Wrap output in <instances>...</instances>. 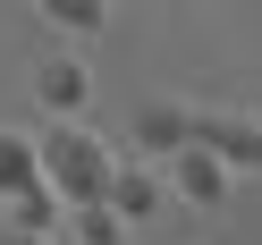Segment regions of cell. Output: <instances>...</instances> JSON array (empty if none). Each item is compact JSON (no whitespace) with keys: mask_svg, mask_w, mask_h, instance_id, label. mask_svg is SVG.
Instances as JSON below:
<instances>
[{"mask_svg":"<svg viewBox=\"0 0 262 245\" xmlns=\"http://www.w3.org/2000/svg\"><path fill=\"white\" fill-rule=\"evenodd\" d=\"M34 152H42V186H51L59 203H93V194L110 186V169H119V152H110L85 119H51V136H42Z\"/></svg>","mask_w":262,"mask_h":245,"instance_id":"1","label":"cell"},{"mask_svg":"<svg viewBox=\"0 0 262 245\" xmlns=\"http://www.w3.org/2000/svg\"><path fill=\"white\" fill-rule=\"evenodd\" d=\"M186 144H211L228 169H262V119H237V110H194Z\"/></svg>","mask_w":262,"mask_h":245,"instance_id":"2","label":"cell"},{"mask_svg":"<svg viewBox=\"0 0 262 245\" xmlns=\"http://www.w3.org/2000/svg\"><path fill=\"white\" fill-rule=\"evenodd\" d=\"M169 177H178V194H186L194 211H220V203H228V177H237V169H228L211 144H178V152H169Z\"/></svg>","mask_w":262,"mask_h":245,"instance_id":"3","label":"cell"},{"mask_svg":"<svg viewBox=\"0 0 262 245\" xmlns=\"http://www.w3.org/2000/svg\"><path fill=\"white\" fill-rule=\"evenodd\" d=\"M102 203L119 211V220H152V211H161V177L144 169V161H119L110 186H102Z\"/></svg>","mask_w":262,"mask_h":245,"instance_id":"4","label":"cell"},{"mask_svg":"<svg viewBox=\"0 0 262 245\" xmlns=\"http://www.w3.org/2000/svg\"><path fill=\"white\" fill-rule=\"evenodd\" d=\"M34 93H42V110H51V119H76V110H85V93H93V76H85V59H42Z\"/></svg>","mask_w":262,"mask_h":245,"instance_id":"5","label":"cell"},{"mask_svg":"<svg viewBox=\"0 0 262 245\" xmlns=\"http://www.w3.org/2000/svg\"><path fill=\"white\" fill-rule=\"evenodd\" d=\"M194 136V110L186 102H144L136 110V152H178Z\"/></svg>","mask_w":262,"mask_h":245,"instance_id":"6","label":"cell"},{"mask_svg":"<svg viewBox=\"0 0 262 245\" xmlns=\"http://www.w3.org/2000/svg\"><path fill=\"white\" fill-rule=\"evenodd\" d=\"M42 177V152H34V136H17V127H0V203L17 186H34Z\"/></svg>","mask_w":262,"mask_h":245,"instance_id":"7","label":"cell"},{"mask_svg":"<svg viewBox=\"0 0 262 245\" xmlns=\"http://www.w3.org/2000/svg\"><path fill=\"white\" fill-rule=\"evenodd\" d=\"M68 228H76V245H127V220L93 194V203H68Z\"/></svg>","mask_w":262,"mask_h":245,"instance_id":"8","label":"cell"},{"mask_svg":"<svg viewBox=\"0 0 262 245\" xmlns=\"http://www.w3.org/2000/svg\"><path fill=\"white\" fill-rule=\"evenodd\" d=\"M9 220H17V228H59V220H68V203H59V194L34 177V186H17V194H9Z\"/></svg>","mask_w":262,"mask_h":245,"instance_id":"9","label":"cell"},{"mask_svg":"<svg viewBox=\"0 0 262 245\" xmlns=\"http://www.w3.org/2000/svg\"><path fill=\"white\" fill-rule=\"evenodd\" d=\"M51 26H68V34H93V26H110V0H34Z\"/></svg>","mask_w":262,"mask_h":245,"instance_id":"10","label":"cell"},{"mask_svg":"<svg viewBox=\"0 0 262 245\" xmlns=\"http://www.w3.org/2000/svg\"><path fill=\"white\" fill-rule=\"evenodd\" d=\"M0 245H51V228H17V220H0Z\"/></svg>","mask_w":262,"mask_h":245,"instance_id":"11","label":"cell"},{"mask_svg":"<svg viewBox=\"0 0 262 245\" xmlns=\"http://www.w3.org/2000/svg\"><path fill=\"white\" fill-rule=\"evenodd\" d=\"M254 119H262V102H254Z\"/></svg>","mask_w":262,"mask_h":245,"instance_id":"12","label":"cell"}]
</instances>
